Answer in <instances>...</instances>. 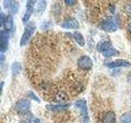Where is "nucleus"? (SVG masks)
Instances as JSON below:
<instances>
[{
  "label": "nucleus",
  "mask_w": 131,
  "mask_h": 123,
  "mask_svg": "<svg viewBox=\"0 0 131 123\" xmlns=\"http://www.w3.org/2000/svg\"><path fill=\"white\" fill-rule=\"evenodd\" d=\"M35 30H36V26L34 22H30L26 25V27H25V30L23 32L21 39H20V46L22 47L28 44L32 35L35 33Z\"/></svg>",
  "instance_id": "1"
},
{
  "label": "nucleus",
  "mask_w": 131,
  "mask_h": 123,
  "mask_svg": "<svg viewBox=\"0 0 131 123\" xmlns=\"http://www.w3.org/2000/svg\"><path fill=\"white\" fill-rule=\"evenodd\" d=\"M93 66L92 59L89 56L83 55L80 57L77 60V67L82 71H89Z\"/></svg>",
  "instance_id": "2"
},
{
  "label": "nucleus",
  "mask_w": 131,
  "mask_h": 123,
  "mask_svg": "<svg viewBox=\"0 0 131 123\" xmlns=\"http://www.w3.org/2000/svg\"><path fill=\"white\" fill-rule=\"evenodd\" d=\"M75 106L79 108L81 114V123H89V118L88 116L87 105L84 100H79L75 102Z\"/></svg>",
  "instance_id": "3"
},
{
  "label": "nucleus",
  "mask_w": 131,
  "mask_h": 123,
  "mask_svg": "<svg viewBox=\"0 0 131 123\" xmlns=\"http://www.w3.org/2000/svg\"><path fill=\"white\" fill-rule=\"evenodd\" d=\"M15 108L20 113H26L30 108V102L26 98H20L16 102Z\"/></svg>",
  "instance_id": "4"
},
{
  "label": "nucleus",
  "mask_w": 131,
  "mask_h": 123,
  "mask_svg": "<svg viewBox=\"0 0 131 123\" xmlns=\"http://www.w3.org/2000/svg\"><path fill=\"white\" fill-rule=\"evenodd\" d=\"M101 28L106 32H115L117 30L118 26L112 18H108L101 23Z\"/></svg>",
  "instance_id": "5"
},
{
  "label": "nucleus",
  "mask_w": 131,
  "mask_h": 123,
  "mask_svg": "<svg viewBox=\"0 0 131 123\" xmlns=\"http://www.w3.org/2000/svg\"><path fill=\"white\" fill-rule=\"evenodd\" d=\"M36 1H28L27 4H26V11L25 12L24 16L22 18V22L24 24L28 23L29 20H30V16L32 15V13L34 12V7Z\"/></svg>",
  "instance_id": "6"
},
{
  "label": "nucleus",
  "mask_w": 131,
  "mask_h": 123,
  "mask_svg": "<svg viewBox=\"0 0 131 123\" xmlns=\"http://www.w3.org/2000/svg\"><path fill=\"white\" fill-rule=\"evenodd\" d=\"M80 26L79 22L75 18H68L61 23V27L64 29H78Z\"/></svg>",
  "instance_id": "7"
},
{
  "label": "nucleus",
  "mask_w": 131,
  "mask_h": 123,
  "mask_svg": "<svg viewBox=\"0 0 131 123\" xmlns=\"http://www.w3.org/2000/svg\"><path fill=\"white\" fill-rule=\"evenodd\" d=\"M106 67L109 68H116V67H130V63L129 61H126L124 59H118L106 64Z\"/></svg>",
  "instance_id": "8"
},
{
  "label": "nucleus",
  "mask_w": 131,
  "mask_h": 123,
  "mask_svg": "<svg viewBox=\"0 0 131 123\" xmlns=\"http://www.w3.org/2000/svg\"><path fill=\"white\" fill-rule=\"evenodd\" d=\"M116 122V115L112 111H107L104 113L102 118V123H115Z\"/></svg>",
  "instance_id": "9"
},
{
  "label": "nucleus",
  "mask_w": 131,
  "mask_h": 123,
  "mask_svg": "<svg viewBox=\"0 0 131 123\" xmlns=\"http://www.w3.org/2000/svg\"><path fill=\"white\" fill-rule=\"evenodd\" d=\"M73 38L75 39V42L80 45V47H84L85 45V40L83 35L81 33L78 32V31H75L73 33Z\"/></svg>",
  "instance_id": "10"
},
{
  "label": "nucleus",
  "mask_w": 131,
  "mask_h": 123,
  "mask_svg": "<svg viewBox=\"0 0 131 123\" xmlns=\"http://www.w3.org/2000/svg\"><path fill=\"white\" fill-rule=\"evenodd\" d=\"M111 43H110V41H102V42H100L99 44H97V51L98 52H102V53H104L106 51H107L109 48H111Z\"/></svg>",
  "instance_id": "11"
},
{
  "label": "nucleus",
  "mask_w": 131,
  "mask_h": 123,
  "mask_svg": "<svg viewBox=\"0 0 131 123\" xmlns=\"http://www.w3.org/2000/svg\"><path fill=\"white\" fill-rule=\"evenodd\" d=\"M4 28H5L6 31H10L13 28V18L11 15L7 16L5 20V23H4Z\"/></svg>",
  "instance_id": "12"
},
{
  "label": "nucleus",
  "mask_w": 131,
  "mask_h": 123,
  "mask_svg": "<svg viewBox=\"0 0 131 123\" xmlns=\"http://www.w3.org/2000/svg\"><path fill=\"white\" fill-rule=\"evenodd\" d=\"M69 104H57V105H47L46 108L50 111H61L67 108Z\"/></svg>",
  "instance_id": "13"
},
{
  "label": "nucleus",
  "mask_w": 131,
  "mask_h": 123,
  "mask_svg": "<svg viewBox=\"0 0 131 123\" xmlns=\"http://www.w3.org/2000/svg\"><path fill=\"white\" fill-rule=\"evenodd\" d=\"M20 71H21V65H20V63L16 61L12 65V74L13 76H18Z\"/></svg>",
  "instance_id": "14"
},
{
  "label": "nucleus",
  "mask_w": 131,
  "mask_h": 123,
  "mask_svg": "<svg viewBox=\"0 0 131 123\" xmlns=\"http://www.w3.org/2000/svg\"><path fill=\"white\" fill-rule=\"evenodd\" d=\"M47 7V2L46 1H39L38 5H37V7H36V15L39 16V15H41L43 14V12H44L45 8Z\"/></svg>",
  "instance_id": "15"
},
{
  "label": "nucleus",
  "mask_w": 131,
  "mask_h": 123,
  "mask_svg": "<svg viewBox=\"0 0 131 123\" xmlns=\"http://www.w3.org/2000/svg\"><path fill=\"white\" fill-rule=\"evenodd\" d=\"M121 123H131V112H125L120 117Z\"/></svg>",
  "instance_id": "16"
},
{
  "label": "nucleus",
  "mask_w": 131,
  "mask_h": 123,
  "mask_svg": "<svg viewBox=\"0 0 131 123\" xmlns=\"http://www.w3.org/2000/svg\"><path fill=\"white\" fill-rule=\"evenodd\" d=\"M119 53L116 48H109L107 51H106L103 53V56L104 57H114V56H117L119 55Z\"/></svg>",
  "instance_id": "17"
},
{
  "label": "nucleus",
  "mask_w": 131,
  "mask_h": 123,
  "mask_svg": "<svg viewBox=\"0 0 131 123\" xmlns=\"http://www.w3.org/2000/svg\"><path fill=\"white\" fill-rule=\"evenodd\" d=\"M9 10L11 11V12H12V14L17 13V12L19 10V3H18V2L12 1V4H11V7L9 8Z\"/></svg>",
  "instance_id": "18"
},
{
  "label": "nucleus",
  "mask_w": 131,
  "mask_h": 123,
  "mask_svg": "<svg viewBox=\"0 0 131 123\" xmlns=\"http://www.w3.org/2000/svg\"><path fill=\"white\" fill-rule=\"evenodd\" d=\"M27 94H28V96L31 98V99L36 101L37 102H40V99L38 98V96L35 95V94L34 92H33V91H29Z\"/></svg>",
  "instance_id": "19"
},
{
  "label": "nucleus",
  "mask_w": 131,
  "mask_h": 123,
  "mask_svg": "<svg viewBox=\"0 0 131 123\" xmlns=\"http://www.w3.org/2000/svg\"><path fill=\"white\" fill-rule=\"evenodd\" d=\"M124 10H125V12L126 13V15L131 17V3L125 4Z\"/></svg>",
  "instance_id": "20"
},
{
  "label": "nucleus",
  "mask_w": 131,
  "mask_h": 123,
  "mask_svg": "<svg viewBox=\"0 0 131 123\" xmlns=\"http://www.w3.org/2000/svg\"><path fill=\"white\" fill-rule=\"evenodd\" d=\"M5 15H4L3 13H0V27H1L3 25H4V23H5Z\"/></svg>",
  "instance_id": "21"
},
{
  "label": "nucleus",
  "mask_w": 131,
  "mask_h": 123,
  "mask_svg": "<svg viewBox=\"0 0 131 123\" xmlns=\"http://www.w3.org/2000/svg\"><path fill=\"white\" fill-rule=\"evenodd\" d=\"M12 1H3V7L5 9H9Z\"/></svg>",
  "instance_id": "22"
},
{
  "label": "nucleus",
  "mask_w": 131,
  "mask_h": 123,
  "mask_svg": "<svg viewBox=\"0 0 131 123\" xmlns=\"http://www.w3.org/2000/svg\"><path fill=\"white\" fill-rule=\"evenodd\" d=\"M65 3L67 4V5H74L75 3H76V1H74V0H66Z\"/></svg>",
  "instance_id": "23"
},
{
  "label": "nucleus",
  "mask_w": 131,
  "mask_h": 123,
  "mask_svg": "<svg viewBox=\"0 0 131 123\" xmlns=\"http://www.w3.org/2000/svg\"><path fill=\"white\" fill-rule=\"evenodd\" d=\"M20 123H30V118H28V117L25 118L20 121Z\"/></svg>",
  "instance_id": "24"
},
{
  "label": "nucleus",
  "mask_w": 131,
  "mask_h": 123,
  "mask_svg": "<svg viewBox=\"0 0 131 123\" xmlns=\"http://www.w3.org/2000/svg\"><path fill=\"white\" fill-rule=\"evenodd\" d=\"M127 29H128V30L130 32V34H131V22L128 23V26H127Z\"/></svg>",
  "instance_id": "25"
},
{
  "label": "nucleus",
  "mask_w": 131,
  "mask_h": 123,
  "mask_svg": "<svg viewBox=\"0 0 131 123\" xmlns=\"http://www.w3.org/2000/svg\"><path fill=\"white\" fill-rule=\"evenodd\" d=\"M3 85H4L3 82H1V83H0V94H1V93H2V90H3Z\"/></svg>",
  "instance_id": "26"
},
{
  "label": "nucleus",
  "mask_w": 131,
  "mask_h": 123,
  "mask_svg": "<svg viewBox=\"0 0 131 123\" xmlns=\"http://www.w3.org/2000/svg\"><path fill=\"white\" fill-rule=\"evenodd\" d=\"M3 60H4V56L3 55H0V63H3Z\"/></svg>",
  "instance_id": "27"
},
{
  "label": "nucleus",
  "mask_w": 131,
  "mask_h": 123,
  "mask_svg": "<svg viewBox=\"0 0 131 123\" xmlns=\"http://www.w3.org/2000/svg\"><path fill=\"white\" fill-rule=\"evenodd\" d=\"M35 123H42V122H41V121L39 120V119L36 118L35 120Z\"/></svg>",
  "instance_id": "28"
},
{
  "label": "nucleus",
  "mask_w": 131,
  "mask_h": 123,
  "mask_svg": "<svg viewBox=\"0 0 131 123\" xmlns=\"http://www.w3.org/2000/svg\"><path fill=\"white\" fill-rule=\"evenodd\" d=\"M0 35H1V31H0Z\"/></svg>",
  "instance_id": "29"
}]
</instances>
